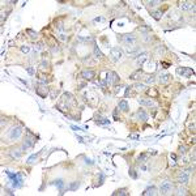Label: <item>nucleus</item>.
Returning a JSON list of instances; mask_svg holds the SVG:
<instances>
[{"instance_id":"f257e3e1","label":"nucleus","mask_w":196,"mask_h":196,"mask_svg":"<svg viewBox=\"0 0 196 196\" xmlns=\"http://www.w3.org/2000/svg\"><path fill=\"white\" fill-rule=\"evenodd\" d=\"M118 81H119V76H118L115 72H112V71L107 72V75H106V84H109V85H115Z\"/></svg>"},{"instance_id":"f03ea898","label":"nucleus","mask_w":196,"mask_h":196,"mask_svg":"<svg viewBox=\"0 0 196 196\" xmlns=\"http://www.w3.org/2000/svg\"><path fill=\"white\" fill-rule=\"evenodd\" d=\"M110 56H111V59L114 60V62H119V60L123 58V52H122V50H120L119 47H114V48H111V51H110Z\"/></svg>"},{"instance_id":"7ed1b4c3","label":"nucleus","mask_w":196,"mask_h":196,"mask_svg":"<svg viewBox=\"0 0 196 196\" xmlns=\"http://www.w3.org/2000/svg\"><path fill=\"white\" fill-rule=\"evenodd\" d=\"M190 171L191 170H184V171H182L179 174V177H178V183L179 184H186V183H188V179H190Z\"/></svg>"},{"instance_id":"20e7f679","label":"nucleus","mask_w":196,"mask_h":196,"mask_svg":"<svg viewBox=\"0 0 196 196\" xmlns=\"http://www.w3.org/2000/svg\"><path fill=\"white\" fill-rule=\"evenodd\" d=\"M171 190H173V184H171V182H169V180H165V182L161 184L160 192H161V195H167L169 192H171Z\"/></svg>"},{"instance_id":"39448f33","label":"nucleus","mask_w":196,"mask_h":196,"mask_svg":"<svg viewBox=\"0 0 196 196\" xmlns=\"http://www.w3.org/2000/svg\"><path fill=\"white\" fill-rule=\"evenodd\" d=\"M177 73L178 75H182V76H184V77H190V76H193V69H191V68H186V67H182V68H177Z\"/></svg>"},{"instance_id":"423d86ee","label":"nucleus","mask_w":196,"mask_h":196,"mask_svg":"<svg viewBox=\"0 0 196 196\" xmlns=\"http://www.w3.org/2000/svg\"><path fill=\"white\" fill-rule=\"evenodd\" d=\"M21 133H22V130L20 127H13L12 130L9 131V139L11 140H16V139H18L20 136H21Z\"/></svg>"},{"instance_id":"0eeeda50","label":"nucleus","mask_w":196,"mask_h":196,"mask_svg":"<svg viewBox=\"0 0 196 196\" xmlns=\"http://www.w3.org/2000/svg\"><path fill=\"white\" fill-rule=\"evenodd\" d=\"M179 9H182V11L193 9L195 11V3H192V2H180L179 3Z\"/></svg>"},{"instance_id":"6e6552de","label":"nucleus","mask_w":196,"mask_h":196,"mask_svg":"<svg viewBox=\"0 0 196 196\" xmlns=\"http://www.w3.org/2000/svg\"><path fill=\"white\" fill-rule=\"evenodd\" d=\"M146 59H148V54H146V52H142V54H140V55L136 58V65H137V67H142Z\"/></svg>"},{"instance_id":"1a4fd4ad","label":"nucleus","mask_w":196,"mask_h":196,"mask_svg":"<svg viewBox=\"0 0 196 196\" xmlns=\"http://www.w3.org/2000/svg\"><path fill=\"white\" fill-rule=\"evenodd\" d=\"M94 76H95V73L93 71H90V69H85V71L81 72V77L85 79V80H93Z\"/></svg>"},{"instance_id":"9d476101","label":"nucleus","mask_w":196,"mask_h":196,"mask_svg":"<svg viewBox=\"0 0 196 196\" xmlns=\"http://www.w3.org/2000/svg\"><path fill=\"white\" fill-rule=\"evenodd\" d=\"M122 41H123L124 44H133V42H135V37H133L132 34H126V35L122 37Z\"/></svg>"},{"instance_id":"9b49d317","label":"nucleus","mask_w":196,"mask_h":196,"mask_svg":"<svg viewBox=\"0 0 196 196\" xmlns=\"http://www.w3.org/2000/svg\"><path fill=\"white\" fill-rule=\"evenodd\" d=\"M139 103L142 105V106H148V107L154 106V102L150 98H139Z\"/></svg>"},{"instance_id":"f8f14e48","label":"nucleus","mask_w":196,"mask_h":196,"mask_svg":"<svg viewBox=\"0 0 196 196\" xmlns=\"http://www.w3.org/2000/svg\"><path fill=\"white\" fill-rule=\"evenodd\" d=\"M34 141H35V139H33V137H28V139H25V141H24V144H22V149H28V148H32L33 145H34Z\"/></svg>"},{"instance_id":"ddd939ff","label":"nucleus","mask_w":196,"mask_h":196,"mask_svg":"<svg viewBox=\"0 0 196 196\" xmlns=\"http://www.w3.org/2000/svg\"><path fill=\"white\" fill-rule=\"evenodd\" d=\"M144 196H153V195H157V187L152 186V187H148L146 190L142 192Z\"/></svg>"},{"instance_id":"4468645a","label":"nucleus","mask_w":196,"mask_h":196,"mask_svg":"<svg viewBox=\"0 0 196 196\" xmlns=\"http://www.w3.org/2000/svg\"><path fill=\"white\" fill-rule=\"evenodd\" d=\"M136 116H137L140 120H142V122H146V120H148V114H146L144 110H139L137 114H136Z\"/></svg>"},{"instance_id":"2eb2a0df","label":"nucleus","mask_w":196,"mask_h":196,"mask_svg":"<svg viewBox=\"0 0 196 196\" xmlns=\"http://www.w3.org/2000/svg\"><path fill=\"white\" fill-rule=\"evenodd\" d=\"M47 88H44V86H39L38 89H37V94H39L41 97H43V98H46V95H47Z\"/></svg>"},{"instance_id":"dca6fc26","label":"nucleus","mask_w":196,"mask_h":196,"mask_svg":"<svg viewBox=\"0 0 196 196\" xmlns=\"http://www.w3.org/2000/svg\"><path fill=\"white\" fill-rule=\"evenodd\" d=\"M54 184L55 186H58V188H59V193L60 195H63L64 192H63V186H64V182H63V180L62 179H58V180H54Z\"/></svg>"},{"instance_id":"f3484780","label":"nucleus","mask_w":196,"mask_h":196,"mask_svg":"<svg viewBox=\"0 0 196 196\" xmlns=\"http://www.w3.org/2000/svg\"><path fill=\"white\" fill-rule=\"evenodd\" d=\"M118 109H120L122 111H128V103H127V101H120L119 103H118Z\"/></svg>"},{"instance_id":"a211bd4d","label":"nucleus","mask_w":196,"mask_h":196,"mask_svg":"<svg viewBox=\"0 0 196 196\" xmlns=\"http://www.w3.org/2000/svg\"><path fill=\"white\" fill-rule=\"evenodd\" d=\"M169 81H170V75L165 73V75H161L160 76V82L161 84H166V82H169Z\"/></svg>"},{"instance_id":"6ab92c4d","label":"nucleus","mask_w":196,"mask_h":196,"mask_svg":"<svg viewBox=\"0 0 196 196\" xmlns=\"http://www.w3.org/2000/svg\"><path fill=\"white\" fill-rule=\"evenodd\" d=\"M140 76H142V72H141L140 69H137L136 72H133V73H131V76H130V79H131V80H137V79H140Z\"/></svg>"},{"instance_id":"aec40b11","label":"nucleus","mask_w":196,"mask_h":196,"mask_svg":"<svg viewBox=\"0 0 196 196\" xmlns=\"http://www.w3.org/2000/svg\"><path fill=\"white\" fill-rule=\"evenodd\" d=\"M93 52H94V56L97 58V59H101L103 55H102V52H101V50L98 48V46L97 44H94V50H93Z\"/></svg>"},{"instance_id":"412c9836","label":"nucleus","mask_w":196,"mask_h":196,"mask_svg":"<svg viewBox=\"0 0 196 196\" xmlns=\"http://www.w3.org/2000/svg\"><path fill=\"white\" fill-rule=\"evenodd\" d=\"M124 50L128 52V54H133V52H135L133 44H124Z\"/></svg>"},{"instance_id":"4be33fe9","label":"nucleus","mask_w":196,"mask_h":196,"mask_svg":"<svg viewBox=\"0 0 196 196\" xmlns=\"http://www.w3.org/2000/svg\"><path fill=\"white\" fill-rule=\"evenodd\" d=\"M118 195H128L126 188H120V190H116L115 192H112V196H118Z\"/></svg>"},{"instance_id":"5701e85b","label":"nucleus","mask_w":196,"mask_h":196,"mask_svg":"<svg viewBox=\"0 0 196 196\" xmlns=\"http://www.w3.org/2000/svg\"><path fill=\"white\" fill-rule=\"evenodd\" d=\"M146 4H148L149 8H153V7H156V5H158V4H161V2H160V0H152V2H148Z\"/></svg>"},{"instance_id":"b1692460","label":"nucleus","mask_w":196,"mask_h":196,"mask_svg":"<svg viewBox=\"0 0 196 196\" xmlns=\"http://www.w3.org/2000/svg\"><path fill=\"white\" fill-rule=\"evenodd\" d=\"M11 156L14 157V158H20L21 157V152H18L17 149H13V150H11Z\"/></svg>"},{"instance_id":"393cba45","label":"nucleus","mask_w":196,"mask_h":196,"mask_svg":"<svg viewBox=\"0 0 196 196\" xmlns=\"http://www.w3.org/2000/svg\"><path fill=\"white\" fill-rule=\"evenodd\" d=\"M152 17L156 18V20H160L162 17V12H153L152 13Z\"/></svg>"},{"instance_id":"a878e982","label":"nucleus","mask_w":196,"mask_h":196,"mask_svg":"<svg viewBox=\"0 0 196 196\" xmlns=\"http://www.w3.org/2000/svg\"><path fill=\"white\" fill-rule=\"evenodd\" d=\"M145 85L144 84H140V82H137V84H135V89L139 90V92H141V90H144Z\"/></svg>"},{"instance_id":"bb28decb","label":"nucleus","mask_w":196,"mask_h":196,"mask_svg":"<svg viewBox=\"0 0 196 196\" xmlns=\"http://www.w3.org/2000/svg\"><path fill=\"white\" fill-rule=\"evenodd\" d=\"M38 154H39V153H37V154H33V156H30V157L28 158V162H29V163L34 162V161L37 160V158H38Z\"/></svg>"},{"instance_id":"cd10ccee","label":"nucleus","mask_w":196,"mask_h":196,"mask_svg":"<svg viewBox=\"0 0 196 196\" xmlns=\"http://www.w3.org/2000/svg\"><path fill=\"white\" fill-rule=\"evenodd\" d=\"M109 119H97V124H107Z\"/></svg>"},{"instance_id":"c85d7f7f","label":"nucleus","mask_w":196,"mask_h":196,"mask_svg":"<svg viewBox=\"0 0 196 196\" xmlns=\"http://www.w3.org/2000/svg\"><path fill=\"white\" fill-rule=\"evenodd\" d=\"M130 175H131L133 179H136V178H137V174H136V171H135V169H132V167L130 169Z\"/></svg>"},{"instance_id":"c756f323","label":"nucleus","mask_w":196,"mask_h":196,"mask_svg":"<svg viewBox=\"0 0 196 196\" xmlns=\"http://www.w3.org/2000/svg\"><path fill=\"white\" fill-rule=\"evenodd\" d=\"M26 32H28L29 34H30V37H32V38H33V39H35V38H37V33H34V32H33V30H32V29H28V30H26Z\"/></svg>"},{"instance_id":"7c9ffc66","label":"nucleus","mask_w":196,"mask_h":196,"mask_svg":"<svg viewBox=\"0 0 196 196\" xmlns=\"http://www.w3.org/2000/svg\"><path fill=\"white\" fill-rule=\"evenodd\" d=\"M79 186H80L79 182H73V183L71 184V187H69V190H76V188H79Z\"/></svg>"},{"instance_id":"2f4dec72","label":"nucleus","mask_w":196,"mask_h":196,"mask_svg":"<svg viewBox=\"0 0 196 196\" xmlns=\"http://www.w3.org/2000/svg\"><path fill=\"white\" fill-rule=\"evenodd\" d=\"M175 195H186V190H183V188H178Z\"/></svg>"},{"instance_id":"473e14b6","label":"nucleus","mask_w":196,"mask_h":196,"mask_svg":"<svg viewBox=\"0 0 196 196\" xmlns=\"http://www.w3.org/2000/svg\"><path fill=\"white\" fill-rule=\"evenodd\" d=\"M146 158H148V154H141V156L139 157V162H144Z\"/></svg>"},{"instance_id":"72a5a7b5","label":"nucleus","mask_w":196,"mask_h":196,"mask_svg":"<svg viewBox=\"0 0 196 196\" xmlns=\"http://www.w3.org/2000/svg\"><path fill=\"white\" fill-rule=\"evenodd\" d=\"M29 46H21V51L22 52H25V54H26V52H29Z\"/></svg>"},{"instance_id":"f704fd0d","label":"nucleus","mask_w":196,"mask_h":196,"mask_svg":"<svg viewBox=\"0 0 196 196\" xmlns=\"http://www.w3.org/2000/svg\"><path fill=\"white\" fill-rule=\"evenodd\" d=\"M146 82H148V84H153V82H154V79H153L152 76H148V77H146Z\"/></svg>"},{"instance_id":"c9c22d12","label":"nucleus","mask_w":196,"mask_h":196,"mask_svg":"<svg viewBox=\"0 0 196 196\" xmlns=\"http://www.w3.org/2000/svg\"><path fill=\"white\" fill-rule=\"evenodd\" d=\"M35 50H42L43 48V43H38V44H37V47H34Z\"/></svg>"},{"instance_id":"e433bc0d","label":"nucleus","mask_w":196,"mask_h":196,"mask_svg":"<svg viewBox=\"0 0 196 196\" xmlns=\"http://www.w3.org/2000/svg\"><path fill=\"white\" fill-rule=\"evenodd\" d=\"M47 62H44V60H43V62H42V64H41V68H46V67H47Z\"/></svg>"},{"instance_id":"4c0bfd02","label":"nucleus","mask_w":196,"mask_h":196,"mask_svg":"<svg viewBox=\"0 0 196 196\" xmlns=\"http://www.w3.org/2000/svg\"><path fill=\"white\" fill-rule=\"evenodd\" d=\"M130 137L133 139V140H137L139 139V135H130Z\"/></svg>"},{"instance_id":"58836bf2","label":"nucleus","mask_w":196,"mask_h":196,"mask_svg":"<svg viewBox=\"0 0 196 196\" xmlns=\"http://www.w3.org/2000/svg\"><path fill=\"white\" fill-rule=\"evenodd\" d=\"M71 128H72V130H73V131H80V130H81V128H80V127H76V126H72Z\"/></svg>"},{"instance_id":"ea45409f","label":"nucleus","mask_w":196,"mask_h":196,"mask_svg":"<svg viewBox=\"0 0 196 196\" xmlns=\"http://www.w3.org/2000/svg\"><path fill=\"white\" fill-rule=\"evenodd\" d=\"M26 69H28V72H29L30 75H33V73H34V69H33V68H26Z\"/></svg>"},{"instance_id":"a19ab883","label":"nucleus","mask_w":196,"mask_h":196,"mask_svg":"<svg viewBox=\"0 0 196 196\" xmlns=\"http://www.w3.org/2000/svg\"><path fill=\"white\" fill-rule=\"evenodd\" d=\"M179 150H180V153H184V152H186V148H184V146H180Z\"/></svg>"},{"instance_id":"79ce46f5","label":"nucleus","mask_w":196,"mask_h":196,"mask_svg":"<svg viewBox=\"0 0 196 196\" xmlns=\"http://www.w3.org/2000/svg\"><path fill=\"white\" fill-rule=\"evenodd\" d=\"M162 65H163V68H167V67H169L170 64H169V63H166V62H163V63H162Z\"/></svg>"},{"instance_id":"37998d69","label":"nucleus","mask_w":196,"mask_h":196,"mask_svg":"<svg viewBox=\"0 0 196 196\" xmlns=\"http://www.w3.org/2000/svg\"><path fill=\"white\" fill-rule=\"evenodd\" d=\"M102 20H103L102 17H97V18L94 20V22H98V21H102Z\"/></svg>"}]
</instances>
